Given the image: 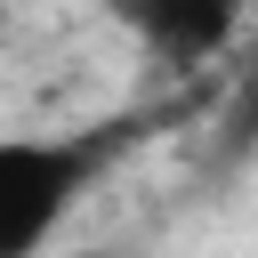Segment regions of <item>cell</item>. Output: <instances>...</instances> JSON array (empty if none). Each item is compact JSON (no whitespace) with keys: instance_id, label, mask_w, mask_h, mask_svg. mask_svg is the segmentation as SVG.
<instances>
[{"instance_id":"6da1fadb","label":"cell","mask_w":258,"mask_h":258,"mask_svg":"<svg viewBox=\"0 0 258 258\" xmlns=\"http://www.w3.org/2000/svg\"><path fill=\"white\" fill-rule=\"evenodd\" d=\"M121 137H8L0 145V258H40L56 218L105 169Z\"/></svg>"},{"instance_id":"7a4b0ae2","label":"cell","mask_w":258,"mask_h":258,"mask_svg":"<svg viewBox=\"0 0 258 258\" xmlns=\"http://www.w3.org/2000/svg\"><path fill=\"white\" fill-rule=\"evenodd\" d=\"M113 16L169 64H194L210 48H226V32L250 16V0H113Z\"/></svg>"},{"instance_id":"3957f363","label":"cell","mask_w":258,"mask_h":258,"mask_svg":"<svg viewBox=\"0 0 258 258\" xmlns=\"http://www.w3.org/2000/svg\"><path fill=\"white\" fill-rule=\"evenodd\" d=\"M81 258H97V250H81Z\"/></svg>"}]
</instances>
